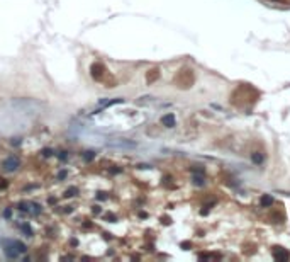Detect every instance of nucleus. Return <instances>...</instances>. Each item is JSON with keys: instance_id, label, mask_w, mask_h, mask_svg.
<instances>
[{"instance_id": "nucleus-1", "label": "nucleus", "mask_w": 290, "mask_h": 262, "mask_svg": "<svg viewBox=\"0 0 290 262\" xmlns=\"http://www.w3.org/2000/svg\"><path fill=\"white\" fill-rule=\"evenodd\" d=\"M2 167L5 170H9V172H12V170H15L19 167V159H15V157H7V159L3 160Z\"/></svg>"}, {"instance_id": "nucleus-2", "label": "nucleus", "mask_w": 290, "mask_h": 262, "mask_svg": "<svg viewBox=\"0 0 290 262\" xmlns=\"http://www.w3.org/2000/svg\"><path fill=\"white\" fill-rule=\"evenodd\" d=\"M161 124H163V126H166V128H173L175 124H176L175 114H171V112H170V114H165L161 118Z\"/></svg>"}, {"instance_id": "nucleus-3", "label": "nucleus", "mask_w": 290, "mask_h": 262, "mask_svg": "<svg viewBox=\"0 0 290 262\" xmlns=\"http://www.w3.org/2000/svg\"><path fill=\"white\" fill-rule=\"evenodd\" d=\"M273 257H275L277 260H288V252L282 250V248H275V250H273Z\"/></svg>"}, {"instance_id": "nucleus-4", "label": "nucleus", "mask_w": 290, "mask_h": 262, "mask_svg": "<svg viewBox=\"0 0 290 262\" xmlns=\"http://www.w3.org/2000/svg\"><path fill=\"white\" fill-rule=\"evenodd\" d=\"M104 70H105V68H104V65L97 63V65L92 66V75H94L95 78H100V77L104 75Z\"/></svg>"}, {"instance_id": "nucleus-5", "label": "nucleus", "mask_w": 290, "mask_h": 262, "mask_svg": "<svg viewBox=\"0 0 290 262\" xmlns=\"http://www.w3.org/2000/svg\"><path fill=\"white\" fill-rule=\"evenodd\" d=\"M251 162L256 164V165H261L263 162H265V155H263V153H260V152L251 153Z\"/></svg>"}, {"instance_id": "nucleus-6", "label": "nucleus", "mask_w": 290, "mask_h": 262, "mask_svg": "<svg viewBox=\"0 0 290 262\" xmlns=\"http://www.w3.org/2000/svg\"><path fill=\"white\" fill-rule=\"evenodd\" d=\"M260 203H261L263 208H268L273 204V196H270V194H263L261 199H260Z\"/></svg>"}, {"instance_id": "nucleus-7", "label": "nucleus", "mask_w": 290, "mask_h": 262, "mask_svg": "<svg viewBox=\"0 0 290 262\" xmlns=\"http://www.w3.org/2000/svg\"><path fill=\"white\" fill-rule=\"evenodd\" d=\"M193 184L195 186H204L205 182H204V174H199V176H193Z\"/></svg>"}, {"instance_id": "nucleus-8", "label": "nucleus", "mask_w": 290, "mask_h": 262, "mask_svg": "<svg viewBox=\"0 0 290 262\" xmlns=\"http://www.w3.org/2000/svg\"><path fill=\"white\" fill-rule=\"evenodd\" d=\"M95 159V153L94 152H85L83 153V160L85 162H90V160H94Z\"/></svg>"}, {"instance_id": "nucleus-9", "label": "nucleus", "mask_w": 290, "mask_h": 262, "mask_svg": "<svg viewBox=\"0 0 290 262\" xmlns=\"http://www.w3.org/2000/svg\"><path fill=\"white\" fill-rule=\"evenodd\" d=\"M31 204L26 201H22V203H19V209H22V211H31V208H29Z\"/></svg>"}, {"instance_id": "nucleus-10", "label": "nucleus", "mask_w": 290, "mask_h": 262, "mask_svg": "<svg viewBox=\"0 0 290 262\" xmlns=\"http://www.w3.org/2000/svg\"><path fill=\"white\" fill-rule=\"evenodd\" d=\"M77 192H78L77 187H70V189H66V194H65V196H75Z\"/></svg>"}, {"instance_id": "nucleus-11", "label": "nucleus", "mask_w": 290, "mask_h": 262, "mask_svg": "<svg viewBox=\"0 0 290 262\" xmlns=\"http://www.w3.org/2000/svg\"><path fill=\"white\" fill-rule=\"evenodd\" d=\"M20 228H22V231H24V233H27V235H32V230H31V228L27 226V225H20Z\"/></svg>"}, {"instance_id": "nucleus-12", "label": "nucleus", "mask_w": 290, "mask_h": 262, "mask_svg": "<svg viewBox=\"0 0 290 262\" xmlns=\"http://www.w3.org/2000/svg\"><path fill=\"white\" fill-rule=\"evenodd\" d=\"M7 187H9V182L5 181V179H0V189H7Z\"/></svg>"}, {"instance_id": "nucleus-13", "label": "nucleus", "mask_w": 290, "mask_h": 262, "mask_svg": "<svg viewBox=\"0 0 290 262\" xmlns=\"http://www.w3.org/2000/svg\"><path fill=\"white\" fill-rule=\"evenodd\" d=\"M66 176H68V172H66V170H61V172L58 174V179H65Z\"/></svg>"}, {"instance_id": "nucleus-14", "label": "nucleus", "mask_w": 290, "mask_h": 262, "mask_svg": "<svg viewBox=\"0 0 290 262\" xmlns=\"http://www.w3.org/2000/svg\"><path fill=\"white\" fill-rule=\"evenodd\" d=\"M10 215H12V209H10V208H7V209L3 211V216H5V218H10Z\"/></svg>"}, {"instance_id": "nucleus-15", "label": "nucleus", "mask_w": 290, "mask_h": 262, "mask_svg": "<svg viewBox=\"0 0 290 262\" xmlns=\"http://www.w3.org/2000/svg\"><path fill=\"white\" fill-rule=\"evenodd\" d=\"M53 153H54V152H53V150H49V148H46V150H44V155H46V157L53 155Z\"/></svg>"}, {"instance_id": "nucleus-16", "label": "nucleus", "mask_w": 290, "mask_h": 262, "mask_svg": "<svg viewBox=\"0 0 290 262\" xmlns=\"http://www.w3.org/2000/svg\"><path fill=\"white\" fill-rule=\"evenodd\" d=\"M94 213L95 215H100V206H94Z\"/></svg>"}]
</instances>
